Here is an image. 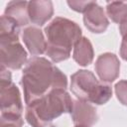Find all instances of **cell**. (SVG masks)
I'll return each instance as SVG.
<instances>
[{
  "instance_id": "16",
  "label": "cell",
  "mask_w": 127,
  "mask_h": 127,
  "mask_svg": "<svg viewBox=\"0 0 127 127\" xmlns=\"http://www.w3.org/2000/svg\"><path fill=\"white\" fill-rule=\"evenodd\" d=\"M0 127H23L22 116L1 114Z\"/></svg>"
},
{
  "instance_id": "5",
  "label": "cell",
  "mask_w": 127,
  "mask_h": 127,
  "mask_svg": "<svg viewBox=\"0 0 127 127\" xmlns=\"http://www.w3.org/2000/svg\"><path fill=\"white\" fill-rule=\"evenodd\" d=\"M1 114L22 116L23 104L20 91L12 81H0Z\"/></svg>"
},
{
  "instance_id": "1",
  "label": "cell",
  "mask_w": 127,
  "mask_h": 127,
  "mask_svg": "<svg viewBox=\"0 0 127 127\" xmlns=\"http://www.w3.org/2000/svg\"><path fill=\"white\" fill-rule=\"evenodd\" d=\"M21 84L25 103L29 105L53 89H66L67 79L65 74L47 59L33 57L28 60L23 69Z\"/></svg>"
},
{
  "instance_id": "21",
  "label": "cell",
  "mask_w": 127,
  "mask_h": 127,
  "mask_svg": "<svg viewBox=\"0 0 127 127\" xmlns=\"http://www.w3.org/2000/svg\"><path fill=\"white\" fill-rule=\"evenodd\" d=\"M74 127H88V126H84V125H75Z\"/></svg>"
},
{
  "instance_id": "18",
  "label": "cell",
  "mask_w": 127,
  "mask_h": 127,
  "mask_svg": "<svg viewBox=\"0 0 127 127\" xmlns=\"http://www.w3.org/2000/svg\"><path fill=\"white\" fill-rule=\"evenodd\" d=\"M95 1H67L69 8L78 13H84Z\"/></svg>"
},
{
  "instance_id": "8",
  "label": "cell",
  "mask_w": 127,
  "mask_h": 127,
  "mask_svg": "<svg viewBox=\"0 0 127 127\" xmlns=\"http://www.w3.org/2000/svg\"><path fill=\"white\" fill-rule=\"evenodd\" d=\"M83 23L86 29L94 34H101L106 31L109 26V21L101 6L94 2L84 13Z\"/></svg>"
},
{
  "instance_id": "20",
  "label": "cell",
  "mask_w": 127,
  "mask_h": 127,
  "mask_svg": "<svg viewBox=\"0 0 127 127\" xmlns=\"http://www.w3.org/2000/svg\"><path fill=\"white\" fill-rule=\"evenodd\" d=\"M120 56L124 61H127V41H123L120 47Z\"/></svg>"
},
{
  "instance_id": "12",
  "label": "cell",
  "mask_w": 127,
  "mask_h": 127,
  "mask_svg": "<svg viewBox=\"0 0 127 127\" xmlns=\"http://www.w3.org/2000/svg\"><path fill=\"white\" fill-rule=\"evenodd\" d=\"M29 2L28 1H11L6 5L4 15L13 20L19 27L29 24Z\"/></svg>"
},
{
  "instance_id": "15",
  "label": "cell",
  "mask_w": 127,
  "mask_h": 127,
  "mask_svg": "<svg viewBox=\"0 0 127 127\" xmlns=\"http://www.w3.org/2000/svg\"><path fill=\"white\" fill-rule=\"evenodd\" d=\"M108 17L116 24H120L127 17V4L121 1H111L106 5Z\"/></svg>"
},
{
  "instance_id": "9",
  "label": "cell",
  "mask_w": 127,
  "mask_h": 127,
  "mask_svg": "<svg viewBox=\"0 0 127 127\" xmlns=\"http://www.w3.org/2000/svg\"><path fill=\"white\" fill-rule=\"evenodd\" d=\"M71 119L75 125L92 126L98 120L96 108L89 102L79 99L73 100V106L71 110Z\"/></svg>"
},
{
  "instance_id": "17",
  "label": "cell",
  "mask_w": 127,
  "mask_h": 127,
  "mask_svg": "<svg viewBox=\"0 0 127 127\" xmlns=\"http://www.w3.org/2000/svg\"><path fill=\"white\" fill-rule=\"evenodd\" d=\"M115 94L120 103L127 106V80H119L115 84Z\"/></svg>"
},
{
  "instance_id": "19",
  "label": "cell",
  "mask_w": 127,
  "mask_h": 127,
  "mask_svg": "<svg viewBox=\"0 0 127 127\" xmlns=\"http://www.w3.org/2000/svg\"><path fill=\"white\" fill-rule=\"evenodd\" d=\"M119 31L123 41H127V17L119 24Z\"/></svg>"
},
{
  "instance_id": "3",
  "label": "cell",
  "mask_w": 127,
  "mask_h": 127,
  "mask_svg": "<svg viewBox=\"0 0 127 127\" xmlns=\"http://www.w3.org/2000/svg\"><path fill=\"white\" fill-rule=\"evenodd\" d=\"M46 55L54 62L60 63L70 57L71 49L81 38V29L75 22L56 17L46 28Z\"/></svg>"
},
{
  "instance_id": "13",
  "label": "cell",
  "mask_w": 127,
  "mask_h": 127,
  "mask_svg": "<svg viewBox=\"0 0 127 127\" xmlns=\"http://www.w3.org/2000/svg\"><path fill=\"white\" fill-rule=\"evenodd\" d=\"M93 56L94 53L90 41L85 37H81L73 47L72 58L74 62L81 66H86L92 63Z\"/></svg>"
},
{
  "instance_id": "6",
  "label": "cell",
  "mask_w": 127,
  "mask_h": 127,
  "mask_svg": "<svg viewBox=\"0 0 127 127\" xmlns=\"http://www.w3.org/2000/svg\"><path fill=\"white\" fill-rule=\"evenodd\" d=\"M1 65L10 69H20L27 64L28 54L19 41L0 42Z\"/></svg>"
},
{
  "instance_id": "14",
  "label": "cell",
  "mask_w": 127,
  "mask_h": 127,
  "mask_svg": "<svg viewBox=\"0 0 127 127\" xmlns=\"http://www.w3.org/2000/svg\"><path fill=\"white\" fill-rule=\"evenodd\" d=\"M0 42L19 41V26L5 15L1 16L0 24Z\"/></svg>"
},
{
  "instance_id": "7",
  "label": "cell",
  "mask_w": 127,
  "mask_h": 127,
  "mask_svg": "<svg viewBox=\"0 0 127 127\" xmlns=\"http://www.w3.org/2000/svg\"><path fill=\"white\" fill-rule=\"evenodd\" d=\"M94 68L102 82H113L119 76L120 62L116 55L104 53L97 58Z\"/></svg>"
},
{
  "instance_id": "2",
  "label": "cell",
  "mask_w": 127,
  "mask_h": 127,
  "mask_svg": "<svg viewBox=\"0 0 127 127\" xmlns=\"http://www.w3.org/2000/svg\"><path fill=\"white\" fill-rule=\"evenodd\" d=\"M73 99L64 88L51 90L45 96L27 105L25 118L32 127H51L64 113H71Z\"/></svg>"
},
{
  "instance_id": "4",
  "label": "cell",
  "mask_w": 127,
  "mask_h": 127,
  "mask_svg": "<svg viewBox=\"0 0 127 127\" xmlns=\"http://www.w3.org/2000/svg\"><path fill=\"white\" fill-rule=\"evenodd\" d=\"M69 88L77 99L96 105L105 104L112 96L111 86L99 81L87 69H79L70 76Z\"/></svg>"
},
{
  "instance_id": "11",
  "label": "cell",
  "mask_w": 127,
  "mask_h": 127,
  "mask_svg": "<svg viewBox=\"0 0 127 127\" xmlns=\"http://www.w3.org/2000/svg\"><path fill=\"white\" fill-rule=\"evenodd\" d=\"M30 21L37 25H45L54 15V5L50 0L30 1L28 6Z\"/></svg>"
},
{
  "instance_id": "10",
  "label": "cell",
  "mask_w": 127,
  "mask_h": 127,
  "mask_svg": "<svg viewBox=\"0 0 127 127\" xmlns=\"http://www.w3.org/2000/svg\"><path fill=\"white\" fill-rule=\"evenodd\" d=\"M23 42L32 56L38 57L46 53L47 42L41 29L37 27H27L23 30Z\"/></svg>"
}]
</instances>
